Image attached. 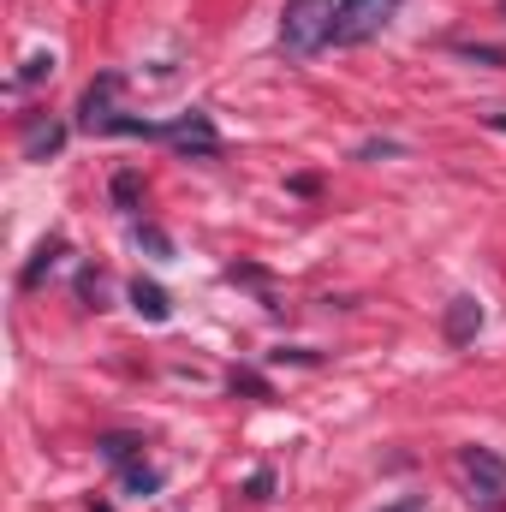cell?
<instances>
[{"mask_svg": "<svg viewBox=\"0 0 506 512\" xmlns=\"http://www.w3.org/2000/svg\"><path fill=\"white\" fill-rule=\"evenodd\" d=\"M227 387H233V393H251V399H274V382H268V376H256V370H233Z\"/></svg>", "mask_w": 506, "mask_h": 512, "instance_id": "18", "label": "cell"}, {"mask_svg": "<svg viewBox=\"0 0 506 512\" xmlns=\"http://www.w3.org/2000/svg\"><path fill=\"white\" fill-rule=\"evenodd\" d=\"M477 334H483V304H477L471 292L447 298V310H441V340H447L453 352H465V346H471Z\"/></svg>", "mask_w": 506, "mask_h": 512, "instance_id": "6", "label": "cell"}, {"mask_svg": "<svg viewBox=\"0 0 506 512\" xmlns=\"http://www.w3.org/2000/svg\"><path fill=\"white\" fill-rule=\"evenodd\" d=\"M334 6L340 0H286L280 6V54L286 60H310L316 48H328Z\"/></svg>", "mask_w": 506, "mask_h": 512, "instance_id": "1", "label": "cell"}, {"mask_svg": "<svg viewBox=\"0 0 506 512\" xmlns=\"http://www.w3.org/2000/svg\"><path fill=\"white\" fill-rule=\"evenodd\" d=\"M96 453L114 465V471H126L143 459V435H126V429H114V435H96Z\"/></svg>", "mask_w": 506, "mask_h": 512, "instance_id": "10", "label": "cell"}, {"mask_svg": "<svg viewBox=\"0 0 506 512\" xmlns=\"http://www.w3.org/2000/svg\"><path fill=\"white\" fill-rule=\"evenodd\" d=\"M161 483H167V477H161L155 465H143V459L120 471V489H126L131 501H155V495H161Z\"/></svg>", "mask_w": 506, "mask_h": 512, "instance_id": "12", "label": "cell"}, {"mask_svg": "<svg viewBox=\"0 0 506 512\" xmlns=\"http://www.w3.org/2000/svg\"><path fill=\"white\" fill-rule=\"evenodd\" d=\"M393 155H405V143H393V137H364L352 149V161H393Z\"/></svg>", "mask_w": 506, "mask_h": 512, "instance_id": "17", "label": "cell"}, {"mask_svg": "<svg viewBox=\"0 0 506 512\" xmlns=\"http://www.w3.org/2000/svg\"><path fill=\"white\" fill-rule=\"evenodd\" d=\"M120 96H126V72H102L84 84L78 96V131H102L108 114H120Z\"/></svg>", "mask_w": 506, "mask_h": 512, "instance_id": "4", "label": "cell"}, {"mask_svg": "<svg viewBox=\"0 0 506 512\" xmlns=\"http://www.w3.org/2000/svg\"><path fill=\"white\" fill-rule=\"evenodd\" d=\"M131 310H137L143 322H155V328H161V322L173 316V298H167V286H161V280H143V274H137V280H131Z\"/></svg>", "mask_w": 506, "mask_h": 512, "instance_id": "8", "label": "cell"}, {"mask_svg": "<svg viewBox=\"0 0 506 512\" xmlns=\"http://www.w3.org/2000/svg\"><path fill=\"white\" fill-rule=\"evenodd\" d=\"M54 66H60L54 54H30V60L18 66V78H12V90H36L42 78H54Z\"/></svg>", "mask_w": 506, "mask_h": 512, "instance_id": "16", "label": "cell"}, {"mask_svg": "<svg viewBox=\"0 0 506 512\" xmlns=\"http://www.w3.org/2000/svg\"><path fill=\"white\" fill-rule=\"evenodd\" d=\"M131 239H137V251H149L155 262H173V239H167V227H155V221H137V227H131Z\"/></svg>", "mask_w": 506, "mask_h": 512, "instance_id": "14", "label": "cell"}, {"mask_svg": "<svg viewBox=\"0 0 506 512\" xmlns=\"http://www.w3.org/2000/svg\"><path fill=\"white\" fill-rule=\"evenodd\" d=\"M501 18H506V0H501Z\"/></svg>", "mask_w": 506, "mask_h": 512, "instance_id": "23", "label": "cell"}, {"mask_svg": "<svg viewBox=\"0 0 506 512\" xmlns=\"http://www.w3.org/2000/svg\"><path fill=\"white\" fill-rule=\"evenodd\" d=\"M453 54H465V60H477V66H506L501 48H489V42H459Z\"/></svg>", "mask_w": 506, "mask_h": 512, "instance_id": "19", "label": "cell"}, {"mask_svg": "<svg viewBox=\"0 0 506 512\" xmlns=\"http://www.w3.org/2000/svg\"><path fill=\"white\" fill-rule=\"evenodd\" d=\"M108 203H114L120 215H137V203H143V173H137V167H120V173L108 179Z\"/></svg>", "mask_w": 506, "mask_h": 512, "instance_id": "11", "label": "cell"}, {"mask_svg": "<svg viewBox=\"0 0 506 512\" xmlns=\"http://www.w3.org/2000/svg\"><path fill=\"white\" fill-rule=\"evenodd\" d=\"M381 512H429V501L423 495H399V501H387Z\"/></svg>", "mask_w": 506, "mask_h": 512, "instance_id": "22", "label": "cell"}, {"mask_svg": "<svg viewBox=\"0 0 506 512\" xmlns=\"http://www.w3.org/2000/svg\"><path fill=\"white\" fill-rule=\"evenodd\" d=\"M78 304H84V310H108V280H102V268H78Z\"/></svg>", "mask_w": 506, "mask_h": 512, "instance_id": "15", "label": "cell"}, {"mask_svg": "<svg viewBox=\"0 0 506 512\" xmlns=\"http://www.w3.org/2000/svg\"><path fill=\"white\" fill-rule=\"evenodd\" d=\"M245 495H251V501H274V471H268V465H256L251 477H245Z\"/></svg>", "mask_w": 506, "mask_h": 512, "instance_id": "20", "label": "cell"}, {"mask_svg": "<svg viewBox=\"0 0 506 512\" xmlns=\"http://www.w3.org/2000/svg\"><path fill=\"white\" fill-rule=\"evenodd\" d=\"M60 256H66V239H60V233H48V239L36 245V256L24 262V274H18V286H24V292H36V286H42V280H48V274L60 268Z\"/></svg>", "mask_w": 506, "mask_h": 512, "instance_id": "9", "label": "cell"}, {"mask_svg": "<svg viewBox=\"0 0 506 512\" xmlns=\"http://www.w3.org/2000/svg\"><path fill=\"white\" fill-rule=\"evenodd\" d=\"M167 143L179 149V155H197V161H215L221 155V131H215V120L209 114H179V120H167Z\"/></svg>", "mask_w": 506, "mask_h": 512, "instance_id": "5", "label": "cell"}, {"mask_svg": "<svg viewBox=\"0 0 506 512\" xmlns=\"http://www.w3.org/2000/svg\"><path fill=\"white\" fill-rule=\"evenodd\" d=\"M459 471H465V483H471V501L477 512H506V459L495 447H459Z\"/></svg>", "mask_w": 506, "mask_h": 512, "instance_id": "3", "label": "cell"}, {"mask_svg": "<svg viewBox=\"0 0 506 512\" xmlns=\"http://www.w3.org/2000/svg\"><path fill=\"white\" fill-rule=\"evenodd\" d=\"M286 191H292V197H316L322 179H316V173H298V179H286Z\"/></svg>", "mask_w": 506, "mask_h": 512, "instance_id": "21", "label": "cell"}, {"mask_svg": "<svg viewBox=\"0 0 506 512\" xmlns=\"http://www.w3.org/2000/svg\"><path fill=\"white\" fill-rule=\"evenodd\" d=\"M66 149V126L48 114H24V161H48Z\"/></svg>", "mask_w": 506, "mask_h": 512, "instance_id": "7", "label": "cell"}, {"mask_svg": "<svg viewBox=\"0 0 506 512\" xmlns=\"http://www.w3.org/2000/svg\"><path fill=\"white\" fill-rule=\"evenodd\" d=\"M405 0H340L334 6V24H328V48H364L370 36H381L393 24Z\"/></svg>", "mask_w": 506, "mask_h": 512, "instance_id": "2", "label": "cell"}, {"mask_svg": "<svg viewBox=\"0 0 506 512\" xmlns=\"http://www.w3.org/2000/svg\"><path fill=\"white\" fill-rule=\"evenodd\" d=\"M227 280H233V286H256V292H262V304H268V310H280V298H274V274H268V268H256V262H233V268H227Z\"/></svg>", "mask_w": 506, "mask_h": 512, "instance_id": "13", "label": "cell"}]
</instances>
